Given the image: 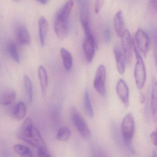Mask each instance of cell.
I'll return each instance as SVG.
<instances>
[{"label":"cell","instance_id":"cell-1","mask_svg":"<svg viewBox=\"0 0 157 157\" xmlns=\"http://www.w3.org/2000/svg\"><path fill=\"white\" fill-rule=\"evenodd\" d=\"M73 5V1H68L56 13L54 29L57 36L60 40L66 38L68 34L69 20Z\"/></svg>","mask_w":157,"mask_h":157},{"label":"cell","instance_id":"cell-2","mask_svg":"<svg viewBox=\"0 0 157 157\" xmlns=\"http://www.w3.org/2000/svg\"><path fill=\"white\" fill-rule=\"evenodd\" d=\"M70 117L80 134L83 137L89 138L91 135V132L84 118L78 109L72 106L70 109Z\"/></svg>","mask_w":157,"mask_h":157},{"label":"cell","instance_id":"cell-3","mask_svg":"<svg viewBox=\"0 0 157 157\" xmlns=\"http://www.w3.org/2000/svg\"><path fill=\"white\" fill-rule=\"evenodd\" d=\"M133 47L136 58V63L135 66L134 73L135 80L137 87L140 90H141L144 87L146 82L147 78L146 68L142 57L135 44Z\"/></svg>","mask_w":157,"mask_h":157},{"label":"cell","instance_id":"cell-4","mask_svg":"<svg viewBox=\"0 0 157 157\" xmlns=\"http://www.w3.org/2000/svg\"><path fill=\"white\" fill-rule=\"evenodd\" d=\"M135 122L133 115L129 113L125 116L121 124L122 137L126 145L130 146L134 136Z\"/></svg>","mask_w":157,"mask_h":157},{"label":"cell","instance_id":"cell-5","mask_svg":"<svg viewBox=\"0 0 157 157\" xmlns=\"http://www.w3.org/2000/svg\"><path fill=\"white\" fill-rule=\"evenodd\" d=\"M105 80L106 69L104 65H101L96 70L93 85L95 90L102 96L105 95Z\"/></svg>","mask_w":157,"mask_h":157},{"label":"cell","instance_id":"cell-6","mask_svg":"<svg viewBox=\"0 0 157 157\" xmlns=\"http://www.w3.org/2000/svg\"><path fill=\"white\" fill-rule=\"evenodd\" d=\"M80 5V20L82 25L85 33V36H93L90 25V12L88 2L82 1L79 2Z\"/></svg>","mask_w":157,"mask_h":157},{"label":"cell","instance_id":"cell-7","mask_svg":"<svg viewBox=\"0 0 157 157\" xmlns=\"http://www.w3.org/2000/svg\"><path fill=\"white\" fill-rule=\"evenodd\" d=\"M136 44L143 56H146L148 51L149 39L147 33L142 29H138L135 35Z\"/></svg>","mask_w":157,"mask_h":157},{"label":"cell","instance_id":"cell-8","mask_svg":"<svg viewBox=\"0 0 157 157\" xmlns=\"http://www.w3.org/2000/svg\"><path fill=\"white\" fill-rule=\"evenodd\" d=\"M123 54L125 62L130 63L132 58V41L130 33L126 30L121 36Z\"/></svg>","mask_w":157,"mask_h":157},{"label":"cell","instance_id":"cell-9","mask_svg":"<svg viewBox=\"0 0 157 157\" xmlns=\"http://www.w3.org/2000/svg\"><path fill=\"white\" fill-rule=\"evenodd\" d=\"M96 42L94 36H85L83 43V50L87 61L91 62L95 55Z\"/></svg>","mask_w":157,"mask_h":157},{"label":"cell","instance_id":"cell-10","mask_svg":"<svg viewBox=\"0 0 157 157\" xmlns=\"http://www.w3.org/2000/svg\"><path fill=\"white\" fill-rule=\"evenodd\" d=\"M34 128L33 119L30 117H28L25 119L19 129L17 134L18 137L23 141L31 137L33 135Z\"/></svg>","mask_w":157,"mask_h":157},{"label":"cell","instance_id":"cell-11","mask_svg":"<svg viewBox=\"0 0 157 157\" xmlns=\"http://www.w3.org/2000/svg\"><path fill=\"white\" fill-rule=\"evenodd\" d=\"M116 91L118 97L125 106L129 105V89L125 82L120 79L117 82L116 85Z\"/></svg>","mask_w":157,"mask_h":157},{"label":"cell","instance_id":"cell-12","mask_svg":"<svg viewBox=\"0 0 157 157\" xmlns=\"http://www.w3.org/2000/svg\"><path fill=\"white\" fill-rule=\"evenodd\" d=\"M16 42L20 45H28L31 44V36L27 28L23 25L17 27L15 32Z\"/></svg>","mask_w":157,"mask_h":157},{"label":"cell","instance_id":"cell-13","mask_svg":"<svg viewBox=\"0 0 157 157\" xmlns=\"http://www.w3.org/2000/svg\"><path fill=\"white\" fill-rule=\"evenodd\" d=\"M24 141L37 149L48 148L46 144L42 137L40 132L35 127L34 128L32 136L25 140Z\"/></svg>","mask_w":157,"mask_h":157},{"label":"cell","instance_id":"cell-14","mask_svg":"<svg viewBox=\"0 0 157 157\" xmlns=\"http://www.w3.org/2000/svg\"><path fill=\"white\" fill-rule=\"evenodd\" d=\"M48 30V22L44 17L42 16L38 20V31L39 40L42 47L44 46Z\"/></svg>","mask_w":157,"mask_h":157},{"label":"cell","instance_id":"cell-15","mask_svg":"<svg viewBox=\"0 0 157 157\" xmlns=\"http://www.w3.org/2000/svg\"><path fill=\"white\" fill-rule=\"evenodd\" d=\"M113 52L117 70L120 74H123L125 70V60L124 54L118 46H116L114 48Z\"/></svg>","mask_w":157,"mask_h":157},{"label":"cell","instance_id":"cell-16","mask_svg":"<svg viewBox=\"0 0 157 157\" xmlns=\"http://www.w3.org/2000/svg\"><path fill=\"white\" fill-rule=\"evenodd\" d=\"M38 77L42 90V93L45 95L48 87V77L47 71L44 66L40 65L38 68Z\"/></svg>","mask_w":157,"mask_h":157},{"label":"cell","instance_id":"cell-17","mask_svg":"<svg viewBox=\"0 0 157 157\" xmlns=\"http://www.w3.org/2000/svg\"><path fill=\"white\" fill-rule=\"evenodd\" d=\"M114 27L116 33L118 36L121 37L125 30L124 22L123 13L121 11L117 12L114 18Z\"/></svg>","mask_w":157,"mask_h":157},{"label":"cell","instance_id":"cell-18","mask_svg":"<svg viewBox=\"0 0 157 157\" xmlns=\"http://www.w3.org/2000/svg\"><path fill=\"white\" fill-rule=\"evenodd\" d=\"M27 106L23 102H19L13 108L12 112V117L16 120H21L26 116Z\"/></svg>","mask_w":157,"mask_h":157},{"label":"cell","instance_id":"cell-19","mask_svg":"<svg viewBox=\"0 0 157 157\" xmlns=\"http://www.w3.org/2000/svg\"><path fill=\"white\" fill-rule=\"evenodd\" d=\"M16 98L15 91L9 90L4 91L0 96V104L7 106L12 104Z\"/></svg>","mask_w":157,"mask_h":157},{"label":"cell","instance_id":"cell-20","mask_svg":"<svg viewBox=\"0 0 157 157\" xmlns=\"http://www.w3.org/2000/svg\"><path fill=\"white\" fill-rule=\"evenodd\" d=\"M60 53L65 69L67 71H70L73 65V58L71 54L64 48H61Z\"/></svg>","mask_w":157,"mask_h":157},{"label":"cell","instance_id":"cell-21","mask_svg":"<svg viewBox=\"0 0 157 157\" xmlns=\"http://www.w3.org/2000/svg\"><path fill=\"white\" fill-rule=\"evenodd\" d=\"M157 82L156 79L154 78L152 82L151 108L152 116L155 118L157 116Z\"/></svg>","mask_w":157,"mask_h":157},{"label":"cell","instance_id":"cell-22","mask_svg":"<svg viewBox=\"0 0 157 157\" xmlns=\"http://www.w3.org/2000/svg\"><path fill=\"white\" fill-rule=\"evenodd\" d=\"M24 83L25 92L28 98L29 102L33 101V85L32 81L28 75L25 74L23 77Z\"/></svg>","mask_w":157,"mask_h":157},{"label":"cell","instance_id":"cell-23","mask_svg":"<svg viewBox=\"0 0 157 157\" xmlns=\"http://www.w3.org/2000/svg\"><path fill=\"white\" fill-rule=\"evenodd\" d=\"M83 105L84 110L86 114L90 117H93L94 116V111L90 99V94L88 90H85L83 96Z\"/></svg>","mask_w":157,"mask_h":157},{"label":"cell","instance_id":"cell-24","mask_svg":"<svg viewBox=\"0 0 157 157\" xmlns=\"http://www.w3.org/2000/svg\"><path fill=\"white\" fill-rule=\"evenodd\" d=\"M13 150L21 157H33L31 150L24 145L16 144L13 147Z\"/></svg>","mask_w":157,"mask_h":157},{"label":"cell","instance_id":"cell-25","mask_svg":"<svg viewBox=\"0 0 157 157\" xmlns=\"http://www.w3.org/2000/svg\"><path fill=\"white\" fill-rule=\"evenodd\" d=\"M71 133L70 130L67 127H62L58 130L56 138L60 141H67L70 138Z\"/></svg>","mask_w":157,"mask_h":157},{"label":"cell","instance_id":"cell-26","mask_svg":"<svg viewBox=\"0 0 157 157\" xmlns=\"http://www.w3.org/2000/svg\"><path fill=\"white\" fill-rule=\"evenodd\" d=\"M8 49L10 55L14 61L17 63L20 62V56L16 44L13 42H10L8 45Z\"/></svg>","mask_w":157,"mask_h":157},{"label":"cell","instance_id":"cell-27","mask_svg":"<svg viewBox=\"0 0 157 157\" xmlns=\"http://www.w3.org/2000/svg\"><path fill=\"white\" fill-rule=\"evenodd\" d=\"M38 157H51L48 148L38 149Z\"/></svg>","mask_w":157,"mask_h":157},{"label":"cell","instance_id":"cell-28","mask_svg":"<svg viewBox=\"0 0 157 157\" xmlns=\"http://www.w3.org/2000/svg\"><path fill=\"white\" fill-rule=\"evenodd\" d=\"M103 1H96L95 3V12L96 13H99L103 5Z\"/></svg>","mask_w":157,"mask_h":157},{"label":"cell","instance_id":"cell-29","mask_svg":"<svg viewBox=\"0 0 157 157\" xmlns=\"http://www.w3.org/2000/svg\"><path fill=\"white\" fill-rule=\"evenodd\" d=\"M150 139L151 143L154 146L157 147V132L153 131L150 135Z\"/></svg>","mask_w":157,"mask_h":157},{"label":"cell","instance_id":"cell-30","mask_svg":"<svg viewBox=\"0 0 157 157\" xmlns=\"http://www.w3.org/2000/svg\"><path fill=\"white\" fill-rule=\"evenodd\" d=\"M149 7L151 10L152 11H154L156 12L157 11V0H152L149 1L148 2Z\"/></svg>","mask_w":157,"mask_h":157},{"label":"cell","instance_id":"cell-31","mask_svg":"<svg viewBox=\"0 0 157 157\" xmlns=\"http://www.w3.org/2000/svg\"><path fill=\"white\" fill-rule=\"evenodd\" d=\"M105 38V40L107 42L110 41L111 39V32H110V29L109 28H106L105 31L104 33Z\"/></svg>","mask_w":157,"mask_h":157},{"label":"cell","instance_id":"cell-32","mask_svg":"<svg viewBox=\"0 0 157 157\" xmlns=\"http://www.w3.org/2000/svg\"><path fill=\"white\" fill-rule=\"evenodd\" d=\"M145 96H144V94L142 93L140 94V101L141 104H143L145 101Z\"/></svg>","mask_w":157,"mask_h":157},{"label":"cell","instance_id":"cell-33","mask_svg":"<svg viewBox=\"0 0 157 157\" xmlns=\"http://www.w3.org/2000/svg\"><path fill=\"white\" fill-rule=\"evenodd\" d=\"M37 2H39L42 4H46L48 2V1L47 0H38Z\"/></svg>","mask_w":157,"mask_h":157},{"label":"cell","instance_id":"cell-34","mask_svg":"<svg viewBox=\"0 0 157 157\" xmlns=\"http://www.w3.org/2000/svg\"><path fill=\"white\" fill-rule=\"evenodd\" d=\"M92 157H98V155H97V152H96V151H94L93 153Z\"/></svg>","mask_w":157,"mask_h":157},{"label":"cell","instance_id":"cell-35","mask_svg":"<svg viewBox=\"0 0 157 157\" xmlns=\"http://www.w3.org/2000/svg\"><path fill=\"white\" fill-rule=\"evenodd\" d=\"M153 157H157V151L156 149L154 150L153 151Z\"/></svg>","mask_w":157,"mask_h":157},{"label":"cell","instance_id":"cell-36","mask_svg":"<svg viewBox=\"0 0 157 157\" xmlns=\"http://www.w3.org/2000/svg\"><path fill=\"white\" fill-rule=\"evenodd\" d=\"M0 69H1V64H0Z\"/></svg>","mask_w":157,"mask_h":157}]
</instances>
